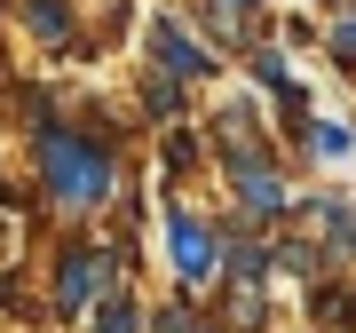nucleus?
Wrapping results in <instances>:
<instances>
[{"label":"nucleus","instance_id":"obj_6","mask_svg":"<svg viewBox=\"0 0 356 333\" xmlns=\"http://www.w3.org/2000/svg\"><path fill=\"white\" fill-rule=\"evenodd\" d=\"M95 333H135V302H111V309H103V325Z\"/></svg>","mask_w":356,"mask_h":333},{"label":"nucleus","instance_id":"obj_10","mask_svg":"<svg viewBox=\"0 0 356 333\" xmlns=\"http://www.w3.org/2000/svg\"><path fill=\"white\" fill-rule=\"evenodd\" d=\"M245 8H254V0H214V16H222V24H238Z\"/></svg>","mask_w":356,"mask_h":333},{"label":"nucleus","instance_id":"obj_3","mask_svg":"<svg viewBox=\"0 0 356 333\" xmlns=\"http://www.w3.org/2000/svg\"><path fill=\"white\" fill-rule=\"evenodd\" d=\"M166 254H175V270H182L191 286L214 278V231H206V222H191V215L166 222Z\"/></svg>","mask_w":356,"mask_h":333},{"label":"nucleus","instance_id":"obj_2","mask_svg":"<svg viewBox=\"0 0 356 333\" xmlns=\"http://www.w3.org/2000/svg\"><path fill=\"white\" fill-rule=\"evenodd\" d=\"M95 294H103V254L95 246H72L64 270H56V309L79 318V309H95Z\"/></svg>","mask_w":356,"mask_h":333},{"label":"nucleus","instance_id":"obj_1","mask_svg":"<svg viewBox=\"0 0 356 333\" xmlns=\"http://www.w3.org/2000/svg\"><path fill=\"white\" fill-rule=\"evenodd\" d=\"M40 175H48V199L72 206V215L111 199V151L72 135V127H40Z\"/></svg>","mask_w":356,"mask_h":333},{"label":"nucleus","instance_id":"obj_9","mask_svg":"<svg viewBox=\"0 0 356 333\" xmlns=\"http://www.w3.org/2000/svg\"><path fill=\"white\" fill-rule=\"evenodd\" d=\"M159 333H214V325H198L191 309H175V318H159Z\"/></svg>","mask_w":356,"mask_h":333},{"label":"nucleus","instance_id":"obj_8","mask_svg":"<svg viewBox=\"0 0 356 333\" xmlns=\"http://www.w3.org/2000/svg\"><path fill=\"white\" fill-rule=\"evenodd\" d=\"M332 56H341V64H356V16H348L341 32H332Z\"/></svg>","mask_w":356,"mask_h":333},{"label":"nucleus","instance_id":"obj_5","mask_svg":"<svg viewBox=\"0 0 356 333\" xmlns=\"http://www.w3.org/2000/svg\"><path fill=\"white\" fill-rule=\"evenodd\" d=\"M159 56H166V72H206V56H198L175 24H159Z\"/></svg>","mask_w":356,"mask_h":333},{"label":"nucleus","instance_id":"obj_4","mask_svg":"<svg viewBox=\"0 0 356 333\" xmlns=\"http://www.w3.org/2000/svg\"><path fill=\"white\" fill-rule=\"evenodd\" d=\"M229 175H238V199L254 206V215H277V206H285V183L269 175L261 159H238V166H229Z\"/></svg>","mask_w":356,"mask_h":333},{"label":"nucleus","instance_id":"obj_7","mask_svg":"<svg viewBox=\"0 0 356 333\" xmlns=\"http://www.w3.org/2000/svg\"><path fill=\"white\" fill-rule=\"evenodd\" d=\"M309 143H317L325 159H341V151H348V135H341V127H309Z\"/></svg>","mask_w":356,"mask_h":333}]
</instances>
